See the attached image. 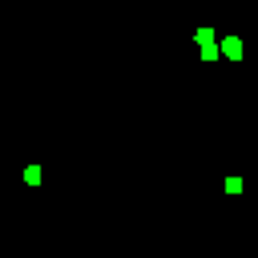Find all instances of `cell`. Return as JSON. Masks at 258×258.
Listing matches in <instances>:
<instances>
[{
	"mask_svg": "<svg viewBox=\"0 0 258 258\" xmlns=\"http://www.w3.org/2000/svg\"><path fill=\"white\" fill-rule=\"evenodd\" d=\"M24 181H28V185H36V181H40V169H36V165H28V169H24Z\"/></svg>",
	"mask_w": 258,
	"mask_h": 258,
	"instance_id": "3957f363",
	"label": "cell"
},
{
	"mask_svg": "<svg viewBox=\"0 0 258 258\" xmlns=\"http://www.w3.org/2000/svg\"><path fill=\"white\" fill-rule=\"evenodd\" d=\"M222 56L238 60V56H242V40H238V36H226V40H222Z\"/></svg>",
	"mask_w": 258,
	"mask_h": 258,
	"instance_id": "6da1fadb",
	"label": "cell"
},
{
	"mask_svg": "<svg viewBox=\"0 0 258 258\" xmlns=\"http://www.w3.org/2000/svg\"><path fill=\"white\" fill-rule=\"evenodd\" d=\"M198 44H202V52H206V60L214 56V28H202L198 32Z\"/></svg>",
	"mask_w": 258,
	"mask_h": 258,
	"instance_id": "7a4b0ae2",
	"label": "cell"
}]
</instances>
